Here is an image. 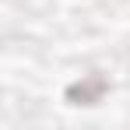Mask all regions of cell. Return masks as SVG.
Masks as SVG:
<instances>
[{
    "label": "cell",
    "instance_id": "6da1fadb",
    "mask_svg": "<svg viewBox=\"0 0 130 130\" xmlns=\"http://www.w3.org/2000/svg\"><path fill=\"white\" fill-rule=\"evenodd\" d=\"M106 95H109V77L102 74V70L81 74V81L67 85V91H63V99L70 102V106H99Z\"/></svg>",
    "mask_w": 130,
    "mask_h": 130
}]
</instances>
